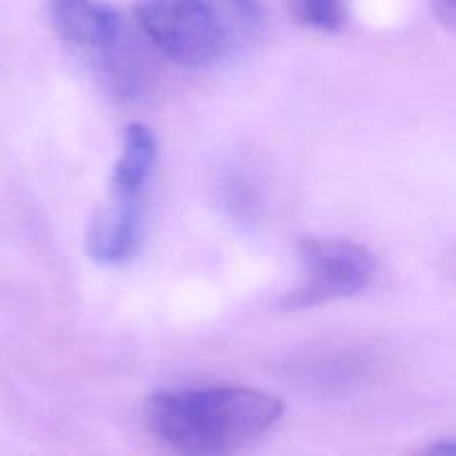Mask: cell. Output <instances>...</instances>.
<instances>
[{
	"label": "cell",
	"mask_w": 456,
	"mask_h": 456,
	"mask_svg": "<svg viewBox=\"0 0 456 456\" xmlns=\"http://www.w3.org/2000/svg\"><path fill=\"white\" fill-rule=\"evenodd\" d=\"M297 256L305 270L301 285L285 297L288 310L323 305L334 298L363 292L377 272V258L368 248L338 239H301Z\"/></svg>",
	"instance_id": "cell-3"
},
{
	"label": "cell",
	"mask_w": 456,
	"mask_h": 456,
	"mask_svg": "<svg viewBox=\"0 0 456 456\" xmlns=\"http://www.w3.org/2000/svg\"><path fill=\"white\" fill-rule=\"evenodd\" d=\"M52 27L62 43L80 49H110L123 36V18L101 0H52Z\"/></svg>",
	"instance_id": "cell-5"
},
{
	"label": "cell",
	"mask_w": 456,
	"mask_h": 456,
	"mask_svg": "<svg viewBox=\"0 0 456 456\" xmlns=\"http://www.w3.org/2000/svg\"><path fill=\"white\" fill-rule=\"evenodd\" d=\"M435 16L448 31L456 34V0H430Z\"/></svg>",
	"instance_id": "cell-8"
},
{
	"label": "cell",
	"mask_w": 456,
	"mask_h": 456,
	"mask_svg": "<svg viewBox=\"0 0 456 456\" xmlns=\"http://www.w3.org/2000/svg\"><path fill=\"white\" fill-rule=\"evenodd\" d=\"M283 417V401L243 386L159 392L145 405L151 435L183 454H227L256 444Z\"/></svg>",
	"instance_id": "cell-1"
},
{
	"label": "cell",
	"mask_w": 456,
	"mask_h": 456,
	"mask_svg": "<svg viewBox=\"0 0 456 456\" xmlns=\"http://www.w3.org/2000/svg\"><path fill=\"white\" fill-rule=\"evenodd\" d=\"M142 232V199L110 196L87 227V254L101 265H120L136 254Z\"/></svg>",
	"instance_id": "cell-4"
},
{
	"label": "cell",
	"mask_w": 456,
	"mask_h": 456,
	"mask_svg": "<svg viewBox=\"0 0 456 456\" xmlns=\"http://www.w3.org/2000/svg\"><path fill=\"white\" fill-rule=\"evenodd\" d=\"M285 3L292 16L312 29L338 31L346 25V0H285Z\"/></svg>",
	"instance_id": "cell-7"
},
{
	"label": "cell",
	"mask_w": 456,
	"mask_h": 456,
	"mask_svg": "<svg viewBox=\"0 0 456 456\" xmlns=\"http://www.w3.org/2000/svg\"><path fill=\"white\" fill-rule=\"evenodd\" d=\"M136 18L167 61L203 67L240 49L258 34V0H138Z\"/></svg>",
	"instance_id": "cell-2"
},
{
	"label": "cell",
	"mask_w": 456,
	"mask_h": 456,
	"mask_svg": "<svg viewBox=\"0 0 456 456\" xmlns=\"http://www.w3.org/2000/svg\"><path fill=\"white\" fill-rule=\"evenodd\" d=\"M159 142L154 132L142 123L127 125L123 150L110 178V196L116 199H142L147 181L154 169Z\"/></svg>",
	"instance_id": "cell-6"
},
{
	"label": "cell",
	"mask_w": 456,
	"mask_h": 456,
	"mask_svg": "<svg viewBox=\"0 0 456 456\" xmlns=\"http://www.w3.org/2000/svg\"><path fill=\"white\" fill-rule=\"evenodd\" d=\"M426 452L428 454H456V436H452V439L439 441V444H435V445H430Z\"/></svg>",
	"instance_id": "cell-9"
}]
</instances>
